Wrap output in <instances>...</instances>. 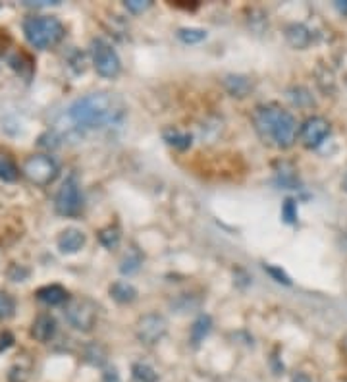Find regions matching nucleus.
Here are the masks:
<instances>
[{
    "label": "nucleus",
    "instance_id": "nucleus-24",
    "mask_svg": "<svg viewBox=\"0 0 347 382\" xmlns=\"http://www.w3.org/2000/svg\"><path fill=\"white\" fill-rule=\"evenodd\" d=\"M282 217L286 218V222H295V218H297V209H295L294 199H286L284 207H282Z\"/></svg>",
    "mask_w": 347,
    "mask_h": 382
},
{
    "label": "nucleus",
    "instance_id": "nucleus-16",
    "mask_svg": "<svg viewBox=\"0 0 347 382\" xmlns=\"http://www.w3.org/2000/svg\"><path fill=\"white\" fill-rule=\"evenodd\" d=\"M20 178V168L8 153H0V180L15 182Z\"/></svg>",
    "mask_w": 347,
    "mask_h": 382
},
{
    "label": "nucleus",
    "instance_id": "nucleus-23",
    "mask_svg": "<svg viewBox=\"0 0 347 382\" xmlns=\"http://www.w3.org/2000/svg\"><path fill=\"white\" fill-rule=\"evenodd\" d=\"M139 267H141V257H139V255H136V257L129 255V257H126V259L122 261L120 270L124 274H133Z\"/></svg>",
    "mask_w": 347,
    "mask_h": 382
},
{
    "label": "nucleus",
    "instance_id": "nucleus-7",
    "mask_svg": "<svg viewBox=\"0 0 347 382\" xmlns=\"http://www.w3.org/2000/svg\"><path fill=\"white\" fill-rule=\"evenodd\" d=\"M64 317H66V321L76 330L89 332V330L95 326V322H97L98 309L97 305L91 300H87V298H77V300H72L68 305H66Z\"/></svg>",
    "mask_w": 347,
    "mask_h": 382
},
{
    "label": "nucleus",
    "instance_id": "nucleus-21",
    "mask_svg": "<svg viewBox=\"0 0 347 382\" xmlns=\"http://www.w3.org/2000/svg\"><path fill=\"white\" fill-rule=\"evenodd\" d=\"M98 240H100V243L105 246V248L112 249L116 248L118 243H120V230L118 228H105L103 232L98 234Z\"/></svg>",
    "mask_w": 347,
    "mask_h": 382
},
{
    "label": "nucleus",
    "instance_id": "nucleus-14",
    "mask_svg": "<svg viewBox=\"0 0 347 382\" xmlns=\"http://www.w3.org/2000/svg\"><path fill=\"white\" fill-rule=\"evenodd\" d=\"M110 295L118 303H131V301L137 298V290L129 282H124V280H118L110 286Z\"/></svg>",
    "mask_w": 347,
    "mask_h": 382
},
{
    "label": "nucleus",
    "instance_id": "nucleus-29",
    "mask_svg": "<svg viewBox=\"0 0 347 382\" xmlns=\"http://www.w3.org/2000/svg\"><path fill=\"white\" fill-rule=\"evenodd\" d=\"M343 189L347 191V176H346V180H343Z\"/></svg>",
    "mask_w": 347,
    "mask_h": 382
},
{
    "label": "nucleus",
    "instance_id": "nucleus-12",
    "mask_svg": "<svg viewBox=\"0 0 347 382\" xmlns=\"http://www.w3.org/2000/svg\"><path fill=\"white\" fill-rule=\"evenodd\" d=\"M35 295H37L39 301H43L46 305H60L68 300V292L58 284L43 286V288H39Z\"/></svg>",
    "mask_w": 347,
    "mask_h": 382
},
{
    "label": "nucleus",
    "instance_id": "nucleus-4",
    "mask_svg": "<svg viewBox=\"0 0 347 382\" xmlns=\"http://www.w3.org/2000/svg\"><path fill=\"white\" fill-rule=\"evenodd\" d=\"M91 58H93L97 74L106 77V79H114L116 75L120 74V56L114 51L110 43H106L105 39H93L91 41Z\"/></svg>",
    "mask_w": 347,
    "mask_h": 382
},
{
    "label": "nucleus",
    "instance_id": "nucleus-1",
    "mask_svg": "<svg viewBox=\"0 0 347 382\" xmlns=\"http://www.w3.org/2000/svg\"><path fill=\"white\" fill-rule=\"evenodd\" d=\"M126 105L118 95L108 91L89 93L77 98L68 108V120L77 132L87 129H105V127L120 126L126 118Z\"/></svg>",
    "mask_w": 347,
    "mask_h": 382
},
{
    "label": "nucleus",
    "instance_id": "nucleus-11",
    "mask_svg": "<svg viewBox=\"0 0 347 382\" xmlns=\"http://www.w3.org/2000/svg\"><path fill=\"white\" fill-rule=\"evenodd\" d=\"M85 246V234L77 228H68L58 236V249L62 253H77Z\"/></svg>",
    "mask_w": 347,
    "mask_h": 382
},
{
    "label": "nucleus",
    "instance_id": "nucleus-2",
    "mask_svg": "<svg viewBox=\"0 0 347 382\" xmlns=\"http://www.w3.org/2000/svg\"><path fill=\"white\" fill-rule=\"evenodd\" d=\"M255 127H257L258 135L264 141H270L280 149H287L292 147L297 137V122L280 106H261L255 113Z\"/></svg>",
    "mask_w": 347,
    "mask_h": 382
},
{
    "label": "nucleus",
    "instance_id": "nucleus-8",
    "mask_svg": "<svg viewBox=\"0 0 347 382\" xmlns=\"http://www.w3.org/2000/svg\"><path fill=\"white\" fill-rule=\"evenodd\" d=\"M168 322L159 313H149L137 321V338L141 344L155 345L166 336Z\"/></svg>",
    "mask_w": 347,
    "mask_h": 382
},
{
    "label": "nucleus",
    "instance_id": "nucleus-26",
    "mask_svg": "<svg viewBox=\"0 0 347 382\" xmlns=\"http://www.w3.org/2000/svg\"><path fill=\"white\" fill-rule=\"evenodd\" d=\"M268 272H270L272 276L276 278L278 282H284V284H289V278L286 276V272H284V270L276 269V267H268Z\"/></svg>",
    "mask_w": 347,
    "mask_h": 382
},
{
    "label": "nucleus",
    "instance_id": "nucleus-25",
    "mask_svg": "<svg viewBox=\"0 0 347 382\" xmlns=\"http://www.w3.org/2000/svg\"><path fill=\"white\" fill-rule=\"evenodd\" d=\"M126 8L133 14H139V12H145L147 8H151V2L149 0H128Z\"/></svg>",
    "mask_w": 347,
    "mask_h": 382
},
{
    "label": "nucleus",
    "instance_id": "nucleus-22",
    "mask_svg": "<svg viewBox=\"0 0 347 382\" xmlns=\"http://www.w3.org/2000/svg\"><path fill=\"white\" fill-rule=\"evenodd\" d=\"M15 311V301L12 295L0 292V319H10Z\"/></svg>",
    "mask_w": 347,
    "mask_h": 382
},
{
    "label": "nucleus",
    "instance_id": "nucleus-27",
    "mask_svg": "<svg viewBox=\"0 0 347 382\" xmlns=\"http://www.w3.org/2000/svg\"><path fill=\"white\" fill-rule=\"evenodd\" d=\"M336 6L340 8V12H343V14H347V0H346V2H338V4H336Z\"/></svg>",
    "mask_w": 347,
    "mask_h": 382
},
{
    "label": "nucleus",
    "instance_id": "nucleus-19",
    "mask_svg": "<svg viewBox=\"0 0 347 382\" xmlns=\"http://www.w3.org/2000/svg\"><path fill=\"white\" fill-rule=\"evenodd\" d=\"M178 39L185 45H195V43H201L203 39H207V31L197 30V27H181V30H178Z\"/></svg>",
    "mask_w": 347,
    "mask_h": 382
},
{
    "label": "nucleus",
    "instance_id": "nucleus-28",
    "mask_svg": "<svg viewBox=\"0 0 347 382\" xmlns=\"http://www.w3.org/2000/svg\"><path fill=\"white\" fill-rule=\"evenodd\" d=\"M294 382H309V378H307V376H305V375H297L294 378Z\"/></svg>",
    "mask_w": 347,
    "mask_h": 382
},
{
    "label": "nucleus",
    "instance_id": "nucleus-6",
    "mask_svg": "<svg viewBox=\"0 0 347 382\" xmlns=\"http://www.w3.org/2000/svg\"><path fill=\"white\" fill-rule=\"evenodd\" d=\"M54 207H56V212L62 217L79 215V210L84 207V195H81V189H79V184H77V178L74 174L66 178L62 188L58 189L56 199H54Z\"/></svg>",
    "mask_w": 347,
    "mask_h": 382
},
{
    "label": "nucleus",
    "instance_id": "nucleus-15",
    "mask_svg": "<svg viewBox=\"0 0 347 382\" xmlns=\"http://www.w3.org/2000/svg\"><path fill=\"white\" fill-rule=\"evenodd\" d=\"M212 329V319L209 315H201L193 322V326H191V332H189V336H191V342L193 345H199L203 342L204 338L209 336V332Z\"/></svg>",
    "mask_w": 347,
    "mask_h": 382
},
{
    "label": "nucleus",
    "instance_id": "nucleus-20",
    "mask_svg": "<svg viewBox=\"0 0 347 382\" xmlns=\"http://www.w3.org/2000/svg\"><path fill=\"white\" fill-rule=\"evenodd\" d=\"M164 139H166L168 145H172L176 149H188V147H191V135L181 134L178 129H168V132H164Z\"/></svg>",
    "mask_w": 347,
    "mask_h": 382
},
{
    "label": "nucleus",
    "instance_id": "nucleus-18",
    "mask_svg": "<svg viewBox=\"0 0 347 382\" xmlns=\"http://www.w3.org/2000/svg\"><path fill=\"white\" fill-rule=\"evenodd\" d=\"M131 376L136 382H159V375L155 373V369L147 363H136L131 367Z\"/></svg>",
    "mask_w": 347,
    "mask_h": 382
},
{
    "label": "nucleus",
    "instance_id": "nucleus-17",
    "mask_svg": "<svg viewBox=\"0 0 347 382\" xmlns=\"http://www.w3.org/2000/svg\"><path fill=\"white\" fill-rule=\"evenodd\" d=\"M226 87L234 97H245L251 89V82L242 75H230L226 79Z\"/></svg>",
    "mask_w": 347,
    "mask_h": 382
},
{
    "label": "nucleus",
    "instance_id": "nucleus-5",
    "mask_svg": "<svg viewBox=\"0 0 347 382\" xmlns=\"http://www.w3.org/2000/svg\"><path fill=\"white\" fill-rule=\"evenodd\" d=\"M25 178L35 184V186H48L56 180L58 176V165L53 157L48 155H33L25 160L23 165Z\"/></svg>",
    "mask_w": 347,
    "mask_h": 382
},
{
    "label": "nucleus",
    "instance_id": "nucleus-9",
    "mask_svg": "<svg viewBox=\"0 0 347 382\" xmlns=\"http://www.w3.org/2000/svg\"><path fill=\"white\" fill-rule=\"evenodd\" d=\"M328 135H330V124L322 116H310L303 122L301 141L307 149H317Z\"/></svg>",
    "mask_w": 347,
    "mask_h": 382
},
{
    "label": "nucleus",
    "instance_id": "nucleus-3",
    "mask_svg": "<svg viewBox=\"0 0 347 382\" xmlns=\"http://www.w3.org/2000/svg\"><path fill=\"white\" fill-rule=\"evenodd\" d=\"M23 33L31 46L45 51L64 37V25L51 15H33L23 23Z\"/></svg>",
    "mask_w": 347,
    "mask_h": 382
},
{
    "label": "nucleus",
    "instance_id": "nucleus-10",
    "mask_svg": "<svg viewBox=\"0 0 347 382\" xmlns=\"http://www.w3.org/2000/svg\"><path fill=\"white\" fill-rule=\"evenodd\" d=\"M56 334V321L53 315L43 313L33 321V329H31V336L37 342H48L51 338Z\"/></svg>",
    "mask_w": 347,
    "mask_h": 382
},
{
    "label": "nucleus",
    "instance_id": "nucleus-13",
    "mask_svg": "<svg viewBox=\"0 0 347 382\" xmlns=\"http://www.w3.org/2000/svg\"><path fill=\"white\" fill-rule=\"evenodd\" d=\"M286 37L289 41V45L295 46V49H305V46L309 45L310 33L301 23H292L286 30Z\"/></svg>",
    "mask_w": 347,
    "mask_h": 382
}]
</instances>
